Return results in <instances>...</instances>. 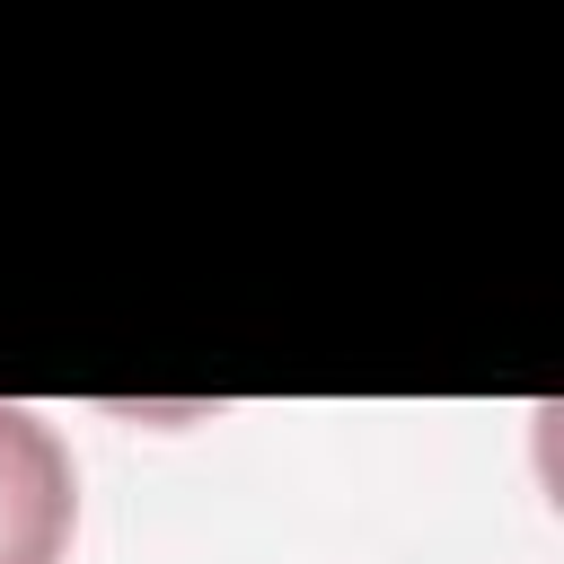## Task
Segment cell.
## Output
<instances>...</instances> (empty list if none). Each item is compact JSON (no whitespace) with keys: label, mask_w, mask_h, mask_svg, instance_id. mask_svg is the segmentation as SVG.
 Here are the masks:
<instances>
[{"label":"cell","mask_w":564,"mask_h":564,"mask_svg":"<svg viewBox=\"0 0 564 564\" xmlns=\"http://www.w3.org/2000/svg\"><path fill=\"white\" fill-rule=\"evenodd\" d=\"M79 520L70 449L44 414L0 405V564H62Z\"/></svg>","instance_id":"cell-1"}]
</instances>
